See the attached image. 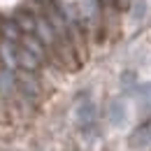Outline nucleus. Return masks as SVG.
<instances>
[{
  "label": "nucleus",
  "instance_id": "obj_2",
  "mask_svg": "<svg viewBox=\"0 0 151 151\" xmlns=\"http://www.w3.org/2000/svg\"><path fill=\"white\" fill-rule=\"evenodd\" d=\"M149 144H151V121H144L130 135V147L132 149H144Z\"/></svg>",
  "mask_w": 151,
  "mask_h": 151
},
{
  "label": "nucleus",
  "instance_id": "obj_8",
  "mask_svg": "<svg viewBox=\"0 0 151 151\" xmlns=\"http://www.w3.org/2000/svg\"><path fill=\"white\" fill-rule=\"evenodd\" d=\"M132 2H135V0H116V5H119V7H130Z\"/></svg>",
  "mask_w": 151,
  "mask_h": 151
},
{
  "label": "nucleus",
  "instance_id": "obj_6",
  "mask_svg": "<svg viewBox=\"0 0 151 151\" xmlns=\"http://www.w3.org/2000/svg\"><path fill=\"white\" fill-rule=\"evenodd\" d=\"M14 21L19 23V28L23 33H35L37 17H33V14H28V12H19V14H14Z\"/></svg>",
  "mask_w": 151,
  "mask_h": 151
},
{
  "label": "nucleus",
  "instance_id": "obj_4",
  "mask_svg": "<svg viewBox=\"0 0 151 151\" xmlns=\"http://www.w3.org/2000/svg\"><path fill=\"white\" fill-rule=\"evenodd\" d=\"M0 35L5 40H9V42H17L19 44L21 37H23V30L19 28V23L14 19H9V21H0Z\"/></svg>",
  "mask_w": 151,
  "mask_h": 151
},
{
  "label": "nucleus",
  "instance_id": "obj_3",
  "mask_svg": "<svg viewBox=\"0 0 151 151\" xmlns=\"http://www.w3.org/2000/svg\"><path fill=\"white\" fill-rule=\"evenodd\" d=\"M17 58H19V70H26V72H37V68L42 65V60L33 51H28L26 47H21V44L17 49Z\"/></svg>",
  "mask_w": 151,
  "mask_h": 151
},
{
  "label": "nucleus",
  "instance_id": "obj_5",
  "mask_svg": "<svg viewBox=\"0 0 151 151\" xmlns=\"http://www.w3.org/2000/svg\"><path fill=\"white\" fill-rule=\"evenodd\" d=\"M109 121H112L114 126H123L126 121H128V109H126V102L123 100H114L112 105H109Z\"/></svg>",
  "mask_w": 151,
  "mask_h": 151
},
{
  "label": "nucleus",
  "instance_id": "obj_7",
  "mask_svg": "<svg viewBox=\"0 0 151 151\" xmlns=\"http://www.w3.org/2000/svg\"><path fill=\"white\" fill-rule=\"evenodd\" d=\"M147 17V0H135L132 2V17L130 21L132 23H137V21H142Z\"/></svg>",
  "mask_w": 151,
  "mask_h": 151
},
{
  "label": "nucleus",
  "instance_id": "obj_1",
  "mask_svg": "<svg viewBox=\"0 0 151 151\" xmlns=\"http://www.w3.org/2000/svg\"><path fill=\"white\" fill-rule=\"evenodd\" d=\"M95 119H98V109H95L93 100L84 98V102H79V107H77V126L81 135H91L95 130Z\"/></svg>",
  "mask_w": 151,
  "mask_h": 151
},
{
  "label": "nucleus",
  "instance_id": "obj_9",
  "mask_svg": "<svg viewBox=\"0 0 151 151\" xmlns=\"http://www.w3.org/2000/svg\"><path fill=\"white\" fill-rule=\"evenodd\" d=\"M0 68H2V58H0Z\"/></svg>",
  "mask_w": 151,
  "mask_h": 151
}]
</instances>
